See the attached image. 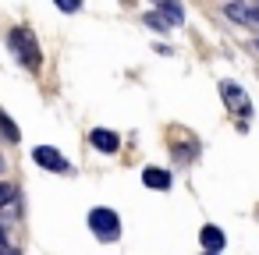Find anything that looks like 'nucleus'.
<instances>
[{
  "instance_id": "nucleus-4",
  "label": "nucleus",
  "mask_w": 259,
  "mask_h": 255,
  "mask_svg": "<svg viewBox=\"0 0 259 255\" xmlns=\"http://www.w3.org/2000/svg\"><path fill=\"white\" fill-rule=\"evenodd\" d=\"M32 160H36L39 167H47V170H57V174H64V170H68V160H64L57 149H50V145L32 149Z\"/></svg>"
},
{
  "instance_id": "nucleus-8",
  "label": "nucleus",
  "mask_w": 259,
  "mask_h": 255,
  "mask_svg": "<svg viewBox=\"0 0 259 255\" xmlns=\"http://www.w3.org/2000/svg\"><path fill=\"white\" fill-rule=\"evenodd\" d=\"M156 15H160L170 29H174V25H181V18H185V11H181L178 4H160V8H156Z\"/></svg>"
},
{
  "instance_id": "nucleus-11",
  "label": "nucleus",
  "mask_w": 259,
  "mask_h": 255,
  "mask_svg": "<svg viewBox=\"0 0 259 255\" xmlns=\"http://www.w3.org/2000/svg\"><path fill=\"white\" fill-rule=\"evenodd\" d=\"M0 255H18V251L8 244V234H4V227H0Z\"/></svg>"
},
{
  "instance_id": "nucleus-12",
  "label": "nucleus",
  "mask_w": 259,
  "mask_h": 255,
  "mask_svg": "<svg viewBox=\"0 0 259 255\" xmlns=\"http://www.w3.org/2000/svg\"><path fill=\"white\" fill-rule=\"evenodd\" d=\"M206 255H217V251H206Z\"/></svg>"
},
{
  "instance_id": "nucleus-3",
  "label": "nucleus",
  "mask_w": 259,
  "mask_h": 255,
  "mask_svg": "<svg viewBox=\"0 0 259 255\" xmlns=\"http://www.w3.org/2000/svg\"><path fill=\"white\" fill-rule=\"evenodd\" d=\"M220 96H224V103H227L231 114H238V117H252V99L241 92V85H234V82H220Z\"/></svg>"
},
{
  "instance_id": "nucleus-5",
  "label": "nucleus",
  "mask_w": 259,
  "mask_h": 255,
  "mask_svg": "<svg viewBox=\"0 0 259 255\" xmlns=\"http://www.w3.org/2000/svg\"><path fill=\"white\" fill-rule=\"evenodd\" d=\"M142 184L153 188V191H163V188H170V174L160 170V167H146L142 170Z\"/></svg>"
},
{
  "instance_id": "nucleus-13",
  "label": "nucleus",
  "mask_w": 259,
  "mask_h": 255,
  "mask_svg": "<svg viewBox=\"0 0 259 255\" xmlns=\"http://www.w3.org/2000/svg\"><path fill=\"white\" fill-rule=\"evenodd\" d=\"M0 167H4V160H0Z\"/></svg>"
},
{
  "instance_id": "nucleus-1",
  "label": "nucleus",
  "mask_w": 259,
  "mask_h": 255,
  "mask_svg": "<svg viewBox=\"0 0 259 255\" xmlns=\"http://www.w3.org/2000/svg\"><path fill=\"white\" fill-rule=\"evenodd\" d=\"M8 43H11V50H15V57L25 64V68H39L43 64V50H39V43H36V36H32V29H15L11 36H8Z\"/></svg>"
},
{
  "instance_id": "nucleus-7",
  "label": "nucleus",
  "mask_w": 259,
  "mask_h": 255,
  "mask_svg": "<svg viewBox=\"0 0 259 255\" xmlns=\"http://www.w3.org/2000/svg\"><path fill=\"white\" fill-rule=\"evenodd\" d=\"M89 138H93V145H96L100 152H117V145H121V138H117L114 131H107V128H96Z\"/></svg>"
},
{
  "instance_id": "nucleus-10",
  "label": "nucleus",
  "mask_w": 259,
  "mask_h": 255,
  "mask_svg": "<svg viewBox=\"0 0 259 255\" xmlns=\"http://www.w3.org/2000/svg\"><path fill=\"white\" fill-rule=\"evenodd\" d=\"M0 131H4L8 135V142H18V128L8 121V114H0Z\"/></svg>"
},
{
  "instance_id": "nucleus-6",
  "label": "nucleus",
  "mask_w": 259,
  "mask_h": 255,
  "mask_svg": "<svg viewBox=\"0 0 259 255\" xmlns=\"http://www.w3.org/2000/svg\"><path fill=\"white\" fill-rule=\"evenodd\" d=\"M199 241H202V248H206V251H220L227 237H224V230H220V227H213V223H206V227L199 230Z\"/></svg>"
},
{
  "instance_id": "nucleus-14",
  "label": "nucleus",
  "mask_w": 259,
  "mask_h": 255,
  "mask_svg": "<svg viewBox=\"0 0 259 255\" xmlns=\"http://www.w3.org/2000/svg\"><path fill=\"white\" fill-rule=\"evenodd\" d=\"M255 46H259V39H255Z\"/></svg>"
},
{
  "instance_id": "nucleus-2",
  "label": "nucleus",
  "mask_w": 259,
  "mask_h": 255,
  "mask_svg": "<svg viewBox=\"0 0 259 255\" xmlns=\"http://www.w3.org/2000/svg\"><path fill=\"white\" fill-rule=\"evenodd\" d=\"M89 227H93V234H96L100 241H107V244H114V241L121 237V220H117V213L107 209V206H100V209L89 213Z\"/></svg>"
},
{
  "instance_id": "nucleus-9",
  "label": "nucleus",
  "mask_w": 259,
  "mask_h": 255,
  "mask_svg": "<svg viewBox=\"0 0 259 255\" xmlns=\"http://www.w3.org/2000/svg\"><path fill=\"white\" fill-rule=\"evenodd\" d=\"M0 209H15V188L0 184Z\"/></svg>"
}]
</instances>
